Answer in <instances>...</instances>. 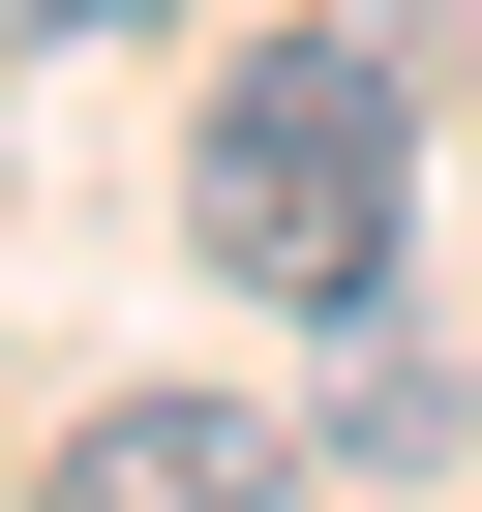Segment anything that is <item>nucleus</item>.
Wrapping results in <instances>:
<instances>
[{
  "label": "nucleus",
  "mask_w": 482,
  "mask_h": 512,
  "mask_svg": "<svg viewBox=\"0 0 482 512\" xmlns=\"http://www.w3.org/2000/svg\"><path fill=\"white\" fill-rule=\"evenodd\" d=\"M181 211H211V272H241V302H362V272H392V31H302V61H241Z\"/></svg>",
  "instance_id": "obj_1"
},
{
  "label": "nucleus",
  "mask_w": 482,
  "mask_h": 512,
  "mask_svg": "<svg viewBox=\"0 0 482 512\" xmlns=\"http://www.w3.org/2000/svg\"><path fill=\"white\" fill-rule=\"evenodd\" d=\"M61 512H272V422H211V392H91V422H61Z\"/></svg>",
  "instance_id": "obj_2"
},
{
  "label": "nucleus",
  "mask_w": 482,
  "mask_h": 512,
  "mask_svg": "<svg viewBox=\"0 0 482 512\" xmlns=\"http://www.w3.org/2000/svg\"><path fill=\"white\" fill-rule=\"evenodd\" d=\"M302 332H332V452H452V362L392 332V272H362V302H302Z\"/></svg>",
  "instance_id": "obj_3"
},
{
  "label": "nucleus",
  "mask_w": 482,
  "mask_h": 512,
  "mask_svg": "<svg viewBox=\"0 0 482 512\" xmlns=\"http://www.w3.org/2000/svg\"><path fill=\"white\" fill-rule=\"evenodd\" d=\"M31 31H91V0H0V61H31Z\"/></svg>",
  "instance_id": "obj_4"
}]
</instances>
